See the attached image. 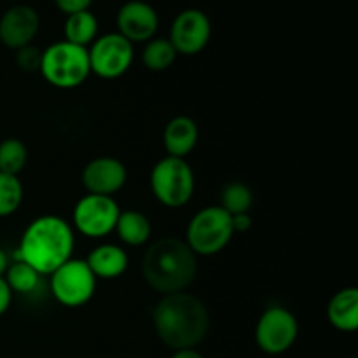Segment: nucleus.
Here are the masks:
<instances>
[{
	"mask_svg": "<svg viewBox=\"0 0 358 358\" xmlns=\"http://www.w3.org/2000/svg\"><path fill=\"white\" fill-rule=\"evenodd\" d=\"M3 278H6L7 285L10 287L13 294H30L37 289L41 275L30 264H27V262L16 261L13 264H9Z\"/></svg>",
	"mask_w": 358,
	"mask_h": 358,
	"instance_id": "23",
	"label": "nucleus"
},
{
	"mask_svg": "<svg viewBox=\"0 0 358 358\" xmlns=\"http://www.w3.org/2000/svg\"><path fill=\"white\" fill-rule=\"evenodd\" d=\"M98 37V20L91 10H83L66 16L65 41L70 44L87 48Z\"/></svg>",
	"mask_w": 358,
	"mask_h": 358,
	"instance_id": "19",
	"label": "nucleus"
},
{
	"mask_svg": "<svg viewBox=\"0 0 358 358\" xmlns=\"http://www.w3.org/2000/svg\"><path fill=\"white\" fill-rule=\"evenodd\" d=\"M194 173L189 163L180 157L166 156L154 164L150 171V189L161 205L180 208L194 194Z\"/></svg>",
	"mask_w": 358,
	"mask_h": 358,
	"instance_id": "6",
	"label": "nucleus"
},
{
	"mask_svg": "<svg viewBox=\"0 0 358 358\" xmlns=\"http://www.w3.org/2000/svg\"><path fill=\"white\" fill-rule=\"evenodd\" d=\"M7 268H9V257H7L6 252L0 248V278H3V276H6Z\"/></svg>",
	"mask_w": 358,
	"mask_h": 358,
	"instance_id": "30",
	"label": "nucleus"
},
{
	"mask_svg": "<svg viewBox=\"0 0 358 358\" xmlns=\"http://www.w3.org/2000/svg\"><path fill=\"white\" fill-rule=\"evenodd\" d=\"M87 55L91 72L101 79H117L124 76L135 58L133 44L117 31L96 37L87 49Z\"/></svg>",
	"mask_w": 358,
	"mask_h": 358,
	"instance_id": "8",
	"label": "nucleus"
},
{
	"mask_svg": "<svg viewBox=\"0 0 358 358\" xmlns=\"http://www.w3.org/2000/svg\"><path fill=\"white\" fill-rule=\"evenodd\" d=\"M233 220L222 206H206L191 219L185 243L196 255H215L233 240Z\"/></svg>",
	"mask_w": 358,
	"mask_h": 358,
	"instance_id": "5",
	"label": "nucleus"
},
{
	"mask_svg": "<svg viewBox=\"0 0 358 358\" xmlns=\"http://www.w3.org/2000/svg\"><path fill=\"white\" fill-rule=\"evenodd\" d=\"M198 273V255L185 241L168 236L150 245L142 257V276L161 296L185 292Z\"/></svg>",
	"mask_w": 358,
	"mask_h": 358,
	"instance_id": "2",
	"label": "nucleus"
},
{
	"mask_svg": "<svg viewBox=\"0 0 358 358\" xmlns=\"http://www.w3.org/2000/svg\"><path fill=\"white\" fill-rule=\"evenodd\" d=\"M28 161V150L21 140L6 138L0 142V171L7 175H20Z\"/></svg>",
	"mask_w": 358,
	"mask_h": 358,
	"instance_id": "21",
	"label": "nucleus"
},
{
	"mask_svg": "<svg viewBox=\"0 0 358 358\" xmlns=\"http://www.w3.org/2000/svg\"><path fill=\"white\" fill-rule=\"evenodd\" d=\"M38 72L58 90L79 87L91 73L87 48H80L66 41L55 42L42 51Z\"/></svg>",
	"mask_w": 358,
	"mask_h": 358,
	"instance_id": "4",
	"label": "nucleus"
},
{
	"mask_svg": "<svg viewBox=\"0 0 358 358\" xmlns=\"http://www.w3.org/2000/svg\"><path fill=\"white\" fill-rule=\"evenodd\" d=\"M231 220H233L234 233H243L252 227L250 213H236V215H231Z\"/></svg>",
	"mask_w": 358,
	"mask_h": 358,
	"instance_id": "28",
	"label": "nucleus"
},
{
	"mask_svg": "<svg viewBox=\"0 0 358 358\" xmlns=\"http://www.w3.org/2000/svg\"><path fill=\"white\" fill-rule=\"evenodd\" d=\"M41 28V17L34 7L17 3L7 9L0 17V42L6 48L17 49L30 45Z\"/></svg>",
	"mask_w": 358,
	"mask_h": 358,
	"instance_id": "12",
	"label": "nucleus"
},
{
	"mask_svg": "<svg viewBox=\"0 0 358 358\" xmlns=\"http://www.w3.org/2000/svg\"><path fill=\"white\" fill-rule=\"evenodd\" d=\"M96 290V276L86 261L69 259L51 273V292L59 304L80 308L90 303Z\"/></svg>",
	"mask_w": 358,
	"mask_h": 358,
	"instance_id": "7",
	"label": "nucleus"
},
{
	"mask_svg": "<svg viewBox=\"0 0 358 358\" xmlns=\"http://www.w3.org/2000/svg\"><path fill=\"white\" fill-rule=\"evenodd\" d=\"M115 23L117 34H121L131 44H136L154 38L159 27V16L150 3L143 0H129L119 9Z\"/></svg>",
	"mask_w": 358,
	"mask_h": 358,
	"instance_id": "13",
	"label": "nucleus"
},
{
	"mask_svg": "<svg viewBox=\"0 0 358 358\" xmlns=\"http://www.w3.org/2000/svg\"><path fill=\"white\" fill-rule=\"evenodd\" d=\"M23 203V184L16 175L0 171V217H9Z\"/></svg>",
	"mask_w": 358,
	"mask_h": 358,
	"instance_id": "24",
	"label": "nucleus"
},
{
	"mask_svg": "<svg viewBox=\"0 0 358 358\" xmlns=\"http://www.w3.org/2000/svg\"><path fill=\"white\" fill-rule=\"evenodd\" d=\"M329 324L341 332H355L358 329V289L346 287L334 294L327 306Z\"/></svg>",
	"mask_w": 358,
	"mask_h": 358,
	"instance_id": "16",
	"label": "nucleus"
},
{
	"mask_svg": "<svg viewBox=\"0 0 358 358\" xmlns=\"http://www.w3.org/2000/svg\"><path fill=\"white\" fill-rule=\"evenodd\" d=\"M55 2H56V7H58L63 14L70 16V14L90 10L93 0H55Z\"/></svg>",
	"mask_w": 358,
	"mask_h": 358,
	"instance_id": "26",
	"label": "nucleus"
},
{
	"mask_svg": "<svg viewBox=\"0 0 358 358\" xmlns=\"http://www.w3.org/2000/svg\"><path fill=\"white\" fill-rule=\"evenodd\" d=\"M299 334L297 318L282 306L268 308L255 325V343L268 355L289 352Z\"/></svg>",
	"mask_w": 358,
	"mask_h": 358,
	"instance_id": "9",
	"label": "nucleus"
},
{
	"mask_svg": "<svg viewBox=\"0 0 358 358\" xmlns=\"http://www.w3.org/2000/svg\"><path fill=\"white\" fill-rule=\"evenodd\" d=\"M119 238L129 247H140L145 245L150 238V222L142 212L136 210H126L119 213V219L115 222V229Z\"/></svg>",
	"mask_w": 358,
	"mask_h": 358,
	"instance_id": "18",
	"label": "nucleus"
},
{
	"mask_svg": "<svg viewBox=\"0 0 358 358\" xmlns=\"http://www.w3.org/2000/svg\"><path fill=\"white\" fill-rule=\"evenodd\" d=\"M73 231L66 220L56 215H42L31 220L21 236L17 261L30 264L38 275L52 271L72 259Z\"/></svg>",
	"mask_w": 358,
	"mask_h": 358,
	"instance_id": "3",
	"label": "nucleus"
},
{
	"mask_svg": "<svg viewBox=\"0 0 358 358\" xmlns=\"http://www.w3.org/2000/svg\"><path fill=\"white\" fill-rule=\"evenodd\" d=\"M212 37V23L199 9H185L173 20L168 41L177 55L192 56L201 52Z\"/></svg>",
	"mask_w": 358,
	"mask_h": 358,
	"instance_id": "11",
	"label": "nucleus"
},
{
	"mask_svg": "<svg viewBox=\"0 0 358 358\" xmlns=\"http://www.w3.org/2000/svg\"><path fill=\"white\" fill-rule=\"evenodd\" d=\"M86 262L96 278L114 280L117 276L124 275V271L128 269L129 259L128 254L121 247L107 243L94 248L87 255Z\"/></svg>",
	"mask_w": 358,
	"mask_h": 358,
	"instance_id": "17",
	"label": "nucleus"
},
{
	"mask_svg": "<svg viewBox=\"0 0 358 358\" xmlns=\"http://www.w3.org/2000/svg\"><path fill=\"white\" fill-rule=\"evenodd\" d=\"M119 213L121 210L112 196L86 194L73 208V226L87 238H103L115 229Z\"/></svg>",
	"mask_w": 358,
	"mask_h": 358,
	"instance_id": "10",
	"label": "nucleus"
},
{
	"mask_svg": "<svg viewBox=\"0 0 358 358\" xmlns=\"http://www.w3.org/2000/svg\"><path fill=\"white\" fill-rule=\"evenodd\" d=\"M128 180L126 166L115 157L101 156L90 161L83 170V185L90 194L112 196Z\"/></svg>",
	"mask_w": 358,
	"mask_h": 358,
	"instance_id": "14",
	"label": "nucleus"
},
{
	"mask_svg": "<svg viewBox=\"0 0 358 358\" xmlns=\"http://www.w3.org/2000/svg\"><path fill=\"white\" fill-rule=\"evenodd\" d=\"M199 138V129L194 119L177 115L166 124L163 131V143L168 156L185 159L194 150Z\"/></svg>",
	"mask_w": 358,
	"mask_h": 358,
	"instance_id": "15",
	"label": "nucleus"
},
{
	"mask_svg": "<svg viewBox=\"0 0 358 358\" xmlns=\"http://www.w3.org/2000/svg\"><path fill=\"white\" fill-rule=\"evenodd\" d=\"M41 59L42 51L41 49L34 48V45H24V48L17 49L16 51V65L17 69L23 70L27 73H34L41 70Z\"/></svg>",
	"mask_w": 358,
	"mask_h": 358,
	"instance_id": "25",
	"label": "nucleus"
},
{
	"mask_svg": "<svg viewBox=\"0 0 358 358\" xmlns=\"http://www.w3.org/2000/svg\"><path fill=\"white\" fill-rule=\"evenodd\" d=\"M220 201H222V208L226 210L229 215H236V213H248L254 203V194L252 189L247 184L241 182H231L222 189L220 194Z\"/></svg>",
	"mask_w": 358,
	"mask_h": 358,
	"instance_id": "22",
	"label": "nucleus"
},
{
	"mask_svg": "<svg viewBox=\"0 0 358 358\" xmlns=\"http://www.w3.org/2000/svg\"><path fill=\"white\" fill-rule=\"evenodd\" d=\"M177 59V51L168 38H150L142 52V63L150 72L168 70Z\"/></svg>",
	"mask_w": 358,
	"mask_h": 358,
	"instance_id": "20",
	"label": "nucleus"
},
{
	"mask_svg": "<svg viewBox=\"0 0 358 358\" xmlns=\"http://www.w3.org/2000/svg\"><path fill=\"white\" fill-rule=\"evenodd\" d=\"M152 320L159 341L173 352L196 348L210 329V315L205 303L191 292L161 297L154 308Z\"/></svg>",
	"mask_w": 358,
	"mask_h": 358,
	"instance_id": "1",
	"label": "nucleus"
},
{
	"mask_svg": "<svg viewBox=\"0 0 358 358\" xmlns=\"http://www.w3.org/2000/svg\"><path fill=\"white\" fill-rule=\"evenodd\" d=\"M171 358H205L199 352H196L194 348L191 350H178V352L173 353Z\"/></svg>",
	"mask_w": 358,
	"mask_h": 358,
	"instance_id": "29",
	"label": "nucleus"
},
{
	"mask_svg": "<svg viewBox=\"0 0 358 358\" xmlns=\"http://www.w3.org/2000/svg\"><path fill=\"white\" fill-rule=\"evenodd\" d=\"M13 303V290L7 285L6 278H0V317L6 313Z\"/></svg>",
	"mask_w": 358,
	"mask_h": 358,
	"instance_id": "27",
	"label": "nucleus"
}]
</instances>
